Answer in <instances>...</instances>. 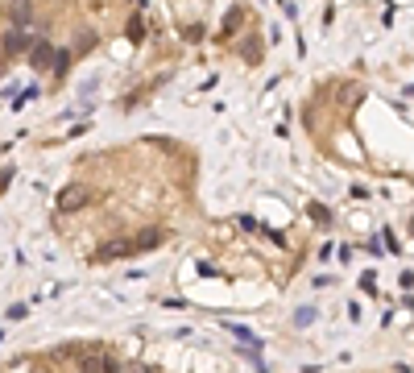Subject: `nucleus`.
Masks as SVG:
<instances>
[{"label":"nucleus","instance_id":"nucleus-1","mask_svg":"<svg viewBox=\"0 0 414 373\" xmlns=\"http://www.w3.org/2000/svg\"><path fill=\"white\" fill-rule=\"evenodd\" d=\"M87 203H91V191H87V187H66V191L54 199V208H58L62 216H70V212H83Z\"/></svg>","mask_w":414,"mask_h":373},{"label":"nucleus","instance_id":"nucleus-2","mask_svg":"<svg viewBox=\"0 0 414 373\" xmlns=\"http://www.w3.org/2000/svg\"><path fill=\"white\" fill-rule=\"evenodd\" d=\"M137 253V245L133 241H108V245H100L95 249V262H112V257H133Z\"/></svg>","mask_w":414,"mask_h":373},{"label":"nucleus","instance_id":"nucleus-3","mask_svg":"<svg viewBox=\"0 0 414 373\" xmlns=\"http://www.w3.org/2000/svg\"><path fill=\"white\" fill-rule=\"evenodd\" d=\"M29 46H33V37H29L25 29H17V25H12V29L4 33V54H8V58H12V54H25Z\"/></svg>","mask_w":414,"mask_h":373},{"label":"nucleus","instance_id":"nucleus-4","mask_svg":"<svg viewBox=\"0 0 414 373\" xmlns=\"http://www.w3.org/2000/svg\"><path fill=\"white\" fill-rule=\"evenodd\" d=\"M8 21H12L17 29H29V21H33V4H29V0H8Z\"/></svg>","mask_w":414,"mask_h":373},{"label":"nucleus","instance_id":"nucleus-5","mask_svg":"<svg viewBox=\"0 0 414 373\" xmlns=\"http://www.w3.org/2000/svg\"><path fill=\"white\" fill-rule=\"evenodd\" d=\"M54 54H58V50H50V42H33V46H29V66L41 71V66H50Z\"/></svg>","mask_w":414,"mask_h":373},{"label":"nucleus","instance_id":"nucleus-6","mask_svg":"<svg viewBox=\"0 0 414 373\" xmlns=\"http://www.w3.org/2000/svg\"><path fill=\"white\" fill-rule=\"evenodd\" d=\"M162 241H166V233H162V228H153V233H141L133 245H137V253H141V249H153V245H162Z\"/></svg>","mask_w":414,"mask_h":373},{"label":"nucleus","instance_id":"nucleus-7","mask_svg":"<svg viewBox=\"0 0 414 373\" xmlns=\"http://www.w3.org/2000/svg\"><path fill=\"white\" fill-rule=\"evenodd\" d=\"M241 50H245V58H249V62H261V50H265V46H261V37H249Z\"/></svg>","mask_w":414,"mask_h":373},{"label":"nucleus","instance_id":"nucleus-8","mask_svg":"<svg viewBox=\"0 0 414 373\" xmlns=\"http://www.w3.org/2000/svg\"><path fill=\"white\" fill-rule=\"evenodd\" d=\"M236 25H241V8H232V12L224 17V29H220V37H232V33H236Z\"/></svg>","mask_w":414,"mask_h":373},{"label":"nucleus","instance_id":"nucleus-9","mask_svg":"<svg viewBox=\"0 0 414 373\" xmlns=\"http://www.w3.org/2000/svg\"><path fill=\"white\" fill-rule=\"evenodd\" d=\"M129 361H120V357H100V373H124Z\"/></svg>","mask_w":414,"mask_h":373},{"label":"nucleus","instance_id":"nucleus-10","mask_svg":"<svg viewBox=\"0 0 414 373\" xmlns=\"http://www.w3.org/2000/svg\"><path fill=\"white\" fill-rule=\"evenodd\" d=\"M129 37H133V42H141V37H145V21H141V17H133V21H129Z\"/></svg>","mask_w":414,"mask_h":373},{"label":"nucleus","instance_id":"nucleus-11","mask_svg":"<svg viewBox=\"0 0 414 373\" xmlns=\"http://www.w3.org/2000/svg\"><path fill=\"white\" fill-rule=\"evenodd\" d=\"M66 66H70V54L58 50V54H54V75H66Z\"/></svg>","mask_w":414,"mask_h":373},{"label":"nucleus","instance_id":"nucleus-12","mask_svg":"<svg viewBox=\"0 0 414 373\" xmlns=\"http://www.w3.org/2000/svg\"><path fill=\"white\" fill-rule=\"evenodd\" d=\"M124 373H158V365H149V361H129Z\"/></svg>","mask_w":414,"mask_h":373},{"label":"nucleus","instance_id":"nucleus-13","mask_svg":"<svg viewBox=\"0 0 414 373\" xmlns=\"http://www.w3.org/2000/svg\"><path fill=\"white\" fill-rule=\"evenodd\" d=\"M411 233H414V220H411Z\"/></svg>","mask_w":414,"mask_h":373}]
</instances>
